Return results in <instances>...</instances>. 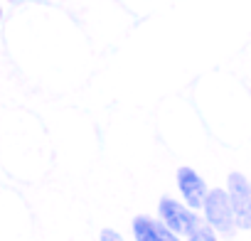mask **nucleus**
Returning a JSON list of instances; mask_svg holds the SVG:
<instances>
[{
  "instance_id": "nucleus-9",
  "label": "nucleus",
  "mask_w": 251,
  "mask_h": 241,
  "mask_svg": "<svg viewBox=\"0 0 251 241\" xmlns=\"http://www.w3.org/2000/svg\"><path fill=\"white\" fill-rule=\"evenodd\" d=\"M0 20H3V5H0Z\"/></svg>"
},
{
  "instance_id": "nucleus-8",
  "label": "nucleus",
  "mask_w": 251,
  "mask_h": 241,
  "mask_svg": "<svg viewBox=\"0 0 251 241\" xmlns=\"http://www.w3.org/2000/svg\"><path fill=\"white\" fill-rule=\"evenodd\" d=\"M8 3H25V0H8Z\"/></svg>"
},
{
  "instance_id": "nucleus-6",
  "label": "nucleus",
  "mask_w": 251,
  "mask_h": 241,
  "mask_svg": "<svg viewBox=\"0 0 251 241\" xmlns=\"http://www.w3.org/2000/svg\"><path fill=\"white\" fill-rule=\"evenodd\" d=\"M185 241H219V234H217L209 224H204V221H202L192 234H187V236H185Z\"/></svg>"
},
{
  "instance_id": "nucleus-2",
  "label": "nucleus",
  "mask_w": 251,
  "mask_h": 241,
  "mask_svg": "<svg viewBox=\"0 0 251 241\" xmlns=\"http://www.w3.org/2000/svg\"><path fill=\"white\" fill-rule=\"evenodd\" d=\"M158 219L170 229V231H175L177 236H187V234H192L200 224H202V214L197 212V209H192V207H187L182 199H175V197H170V194H165V197H160L158 199Z\"/></svg>"
},
{
  "instance_id": "nucleus-7",
  "label": "nucleus",
  "mask_w": 251,
  "mask_h": 241,
  "mask_svg": "<svg viewBox=\"0 0 251 241\" xmlns=\"http://www.w3.org/2000/svg\"><path fill=\"white\" fill-rule=\"evenodd\" d=\"M99 241H126V239H123V234H121V231H116V229L106 226V229H101Z\"/></svg>"
},
{
  "instance_id": "nucleus-4",
  "label": "nucleus",
  "mask_w": 251,
  "mask_h": 241,
  "mask_svg": "<svg viewBox=\"0 0 251 241\" xmlns=\"http://www.w3.org/2000/svg\"><path fill=\"white\" fill-rule=\"evenodd\" d=\"M175 185H177L180 199H182L187 207H192V209L200 212L202 204H204V197H207V192H209L204 177H202L195 168H187V165H185V168H177Z\"/></svg>"
},
{
  "instance_id": "nucleus-3",
  "label": "nucleus",
  "mask_w": 251,
  "mask_h": 241,
  "mask_svg": "<svg viewBox=\"0 0 251 241\" xmlns=\"http://www.w3.org/2000/svg\"><path fill=\"white\" fill-rule=\"evenodd\" d=\"M226 192L231 199L236 229H251V180L244 172H229Z\"/></svg>"
},
{
  "instance_id": "nucleus-1",
  "label": "nucleus",
  "mask_w": 251,
  "mask_h": 241,
  "mask_svg": "<svg viewBox=\"0 0 251 241\" xmlns=\"http://www.w3.org/2000/svg\"><path fill=\"white\" fill-rule=\"evenodd\" d=\"M202 221L209 224L217 234H231L236 231V219H234V209H231V199L226 187H212L204 197V204L200 209Z\"/></svg>"
},
{
  "instance_id": "nucleus-5",
  "label": "nucleus",
  "mask_w": 251,
  "mask_h": 241,
  "mask_svg": "<svg viewBox=\"0 0 251 241\" xmlns=\"http://www.w3.org/2000/svg\"><path fill=\"white\" fill-rule=\"evenodd\" d=\"M133 229V241H185L175 231H170L158 217L151 214H138L131 221Z\"/></svg>"
}]
</instances>
